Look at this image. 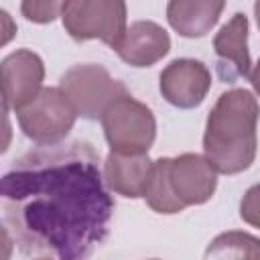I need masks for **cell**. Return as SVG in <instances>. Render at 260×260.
I'll return each mask as SVG.
<instances>
[{
    "label": "cell",
    "instance_id": "obj_5",
    "mask_svg": "<svg viewBox=\"0 0 260 260\" xmlns=\"http://www.w3.org/2000/svg\"><path fill=\"white\" fill-rule=\"evenodd\" d=\"M61 20L73 41L98 39L114 51L128 28L126 4L120 0H67L61 8Z\"/></svg>",
    "mask_w": 260,
    "mask_h": 260
},
{
    "label": "cell",
    "instance_id": "obj_9",
    "mask_svg": "<svg viewBox=\"0 0 260 260\" xmlns=\"http://www.w3.org/2000/svg\"><path fill=\"white\" fill-rule=\"evenodd\" d=\"M2 95L4 110H22L43 89L45 63L30 49H16L2 59Z\"/></svg>",
    "mask_w": 260,
    "mask_h": 260
},
{
    "label": "cell",
    "instance_id": "obj_3",
    "mask_svg": "<svg viewBox=\"0 0 260 260\" xmlns=\"http://www.w3.org/2000/svg\"><path fill=\"white\" fill-rule=\"evenodd\" d=\"M217 189V171L195 152L160 156L144 193L146 205L162 215H173L191 205L207 203Z\"/></svg>",
    "mask_w": 260,
    "mask_h": 260
},
{
    "label": "cell",
    "instance_id": "obj_17",
    "mask_svg": "<svg viewBox=\"0 0 260 260\" xmlns=\"http://www.w3.org/2000/svg\"><path fill=\"white\" fill-rule=\"evenodd\" d=\"M248 79H250V83H252V87H254L256 95L260 98V59H258V61H256V65L252 67V71H250Z\"/></svg>",
    "mask_w": 260,
    "mask_h": 260
},
{
    "label": "cell",
    "instance_id": "obj_19",
    "mask_svg": "<svg viewBox=\"0 0 260 260\" xmlns=\"http://www.w3.org/2000/svg\"><path fill=\"white\" fill-rule=\"evenodd\" d=\"M37 260H53V258H47V256H43V258H37Z\"/></svg>",
    "mask_w": 260,
    "mask_h": 260
},
{
    "label": "cell",
    "instance_id": "obj_2",
    "mask_svg": "<svg viewBox=\"0 0 260 260\" xmlns=\"http://www.w3.org/2000/svg\"><path fill=\"white\" fill-rule=\"evenodd\" d=\"M258 98L242 87L223 91L211 108L203 132V156L221 175H238L252 167L258 150Z\"/></svg>",
    "mask_w": 260,
    "mask_h": 260
},
{
    "label": "cell",
    "instance_id": "obj_15",
    "mask_svg": "<svg viewBox=\"0 0 260 260\" xmlns=\"http://www.w3.org/2000/svg\"><path fill=\"white\" fill-rule=\"evenodd\" d=\"M61 8L63 2H37V0H28L20 4V12L24 14L26 20L37 22V24H47L53 22L57 16H61Z\"/></svg>",
    "mask_w": 260,
    "mask_h": 260
},
{
    "label": "cell",
    "instance_id": "obj_4",
    "mask_svg": "<svg viewBox=\"0 0 260 260\" xmlns=\"http://www.w3.org/2000/svg\"><path fill=\"white\" fill-rule=\"evenodd\" d=\"M106 142L112 152L148 154L156 138V120L152 110L130 93L114 100L100 118Z\"/></svg>",
    "mask_w": 260,
    "mask_h": 260
},
{
    "label": "cell",
    "instance_id": "obj_16",
    "mask_svg": "<svg viewBox=\"0 0 260 260\" xmlns=\"http://www.w3.org/2000/svg\"><path fill=\"white\" fill-rule=\"evenodd\" d=\"M240 217L248 225L260 230V183L246 189V193L240 201Z\"/></svg>",
    "mask_w": 260,
    "mask_h": 260
},
{
    "label": "cell",
    "instance_id": "obj_8",
    "mask_svg": "<svg viewBox=\"0 0 260 260\" xmlns=\"http://www.w3.org/2000/svg\"><path fill=\"white\" fill-rule=\"evenodd\" d=\"M158 89L175 108H197L211 89V71L199 59H173L158 75Z\"/></svg>",
    "mask_w": 260,
    "mask_h": 260
},
{
    "label": "cell",
    "instance_id": "obj_10",
    "mask_svg": "<svg viewBox=\"0 0 260 260\" xmlns=\"http://www.w3.org/2000/svg\"><path fill=\"white\" fill-rule=\"evenodd\" d=\"M248 16L236 12L213 37V49L217 55V71L223 81L236 77H248L252 71V59L248 51Z\"/></svg>",
    "mask_w": 260,
    "mask_h": 260
},
{
    "label": "cell",
    "instance_id": "obj_1",
    "mask_svg": "<svg viewBox=\"0 0 260 260\" xmlns=\"http://www.w3.org/2000/svg\"><path fill=\"white\" fill-rule=\"evenodd\" d=\"M87 142L41 146L2 177L4 217L24 252L87 260L108 234L114 201Z\"/></svg>",
    "mask_w": 260,
    "mask_h": 260
},
{
    "label": "cell",
    "instance_id": "obj_7",
    "mask_svg": "<svg viewBox=\"0 0 260 260\" xmlns=\"http://www.w3.org/2000/svg\"><path fill=\"white\" fill-rule=\"evenodd\" d=\"M59 87L75 106L77 116L85 120L102 118V114L114 100L128 93L122 81L114 79L108 69L95 63L73 65L61 75Z\"/></svg>",
    "mask_w": 260,
    "mask_h": 260
},
{
    "label": "cell",
    "instance_id": "obj_12",
    "mask_svg": "<svg viewBox=\"0 0 260 260\" xmlns=\"http://www.w3.org/2000/svg\"><path fill=\"white\" fill-rule=\"evenodd\" d=\"M152 167L154 160L148 154H120L110 150L104 160V183L116 195L138 199L148 189Z\"/></svg>",
    "mask_w": 260,
    "mask_h": 260
},
{
    "label": "cell",
    "instance_id": "obj_11",
    "mask_svg": "<svg viewBox=\"0 0 260 260\" xmlns=\"http://www.w3.org/2000/svg\"><path fill=\"white\" fill-rule=\"evenodd\" d=\"M171 51L169 32L154 20H136L126 28L118 45V57L130 67H150Z\"/></svg>",
    "mask_w": 260,
    "mask_h": 260
},
{
    "label": "cell",
    "instance_id": "obj_14",
    "mask_svg": "<svg viewBox=\"0 0 260 260\" xmlns=\"http://www.w3.org/2000/svg\"><path fill=\"white\" fill-rule=\"evenodd\" d=\"M203 260H260V238L240 230L221 232L207 244Z\"/></svg>",
    "mask_w": 260,
    "mask_h": 260
},
{
    "label": "cell",
    "instance_id": "obj_18",
    "mask_svg": "<svg viewBox=\"0 0 260 260\" xmlns=\"http://www.w3.org/2000/svg\"><path fill=\"white\" fill-rule=\"evenodd\" d=\"M254 16H256V24H258V28H260V0L254 4Z\"/></svg>",
    "mask_w": 260,
    "mask_h": 260
},
{
    "label": "cell",
    "instance_id": "obj_13",
    "mask_svg": "<svg viewBox=\"0 0 260 260\" xmlns=\"http://www.w3.org/2000/svg\"><path fill=\"white\" fill-rule=\"evenodd\" d=\"M225 2L219 0H171L167 4V20L185 39L205 37L219 20Z\"/></svg>",
    "mask_w": 260,
    "mask_h": 260
},
{
    "label": "cell",
    "instance_id": "obj_6",
    "mask_svg": "<svg viewBox=\"0 0 260 260\" xmlns=\"http://www.w3.org/2000/svg\"><path fill=\"white\" fill-rule=\"evenodd\" d=\"M16 120L26 138L41 146H55L75 126L77 110L59 85L43 87L30 104L16 112Z\"/></svg>",
    "mask_w": 260,
    "mask_h": 260
}]
</instances>
